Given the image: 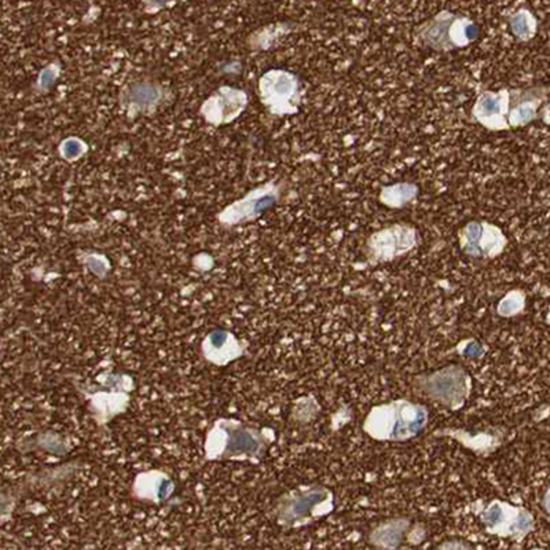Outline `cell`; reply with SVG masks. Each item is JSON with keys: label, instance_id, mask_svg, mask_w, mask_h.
Masks as SVG:
<instances>
[{"label": "cell", "instance_id": "cell-10", "mask_svg": "<svg viewBox=\"0 0 550 550\" xmlns=\"http://www.w3.org/2000/svg\"><path fill=\"white\" fill-rule=\"evenodd\" d=\"M525 306V296L522 291L516 290L509 292L498 304V312L503 317H512L519 314Z\"/></svg>", "mask_w": 550, "mask_h": 550}, {"label": "cell", "instance_id": "cell-14", "mask_svg": "<svg viewBox=\"0 0 550 550\" xmlns=\"http://www.w3.org/2000/svg\"><path fill=\"white\" fill-rule=\"evenodd\" d=\"M547 323L550 325V310L549 312H547Z\"/></svg>", "mask_w": 550, "mask_h": 550}, {"label": "cell", "instance_id": "cell-11", "mask_svg": "<svg viewBox=\"0 0 550 550\" xmlns=\"http://www.w3.org/2000/svg\"><path fill=\"white\" fill-rule=\"evenodd\" d=\"M402 535V525L397 523L384 525L375 533V544L384 547H395L400 541Z\"/></svg>", "mask_w": 550, "mask_h": 550}, {"label": "cell", "instance_id": "cell-9", "mask_svg": "<svg viewBox=\"0 0 550 550\" xmlns=\"http://www.w3.org/2000/svg\"><path fill=\"white\" fill-rule=\"evenodd\" d=\"M509 28L520 42H530L538 32V20L530 10L520 9L509 17Z\"/></svg>", "mask_w": 550, "mask_h": 550}, {"label": "cell", "instance_id": "cell-4", "mask_svg": "<svg viewBox=\"0 0 550 550\" xmlns=\"http://www.w3.org/2000/svg\"><path fill=\"white\" fill-rule=\"evenodd\" d=\"M460 247L465 255L478 259H494L508 247L502 228L484 220L468 222L459 233Z\"/></svg>", "mask_w": 550, "mask_h": 550}, {"label": "cell", "instance_id": "cell-6", "mask_svg": "<svg viewBox=\"0 0 550 550\" xmlns=\"http://www.w3.org/2000/svg\"><path fill=\"white\" fill-rule=\"evenodd\" d=\"M546 86L511 90V109L508 122L511 128L525 127L539 119V111L549 98Z\"/></svg>", "mask_w": 550, "mask_h": 550}, {"label": "cell", "instance_id": "cell-5", "mask_svg": "<svg viewBox=\"0 0 550 550\" xmlns=\"http://www.w3.org/2000/svg\"><path fill=\"white\" fill-rule=\"evenodd\" d=\"M509 109H511V90L483 91L473 103L472 119L492 132L511 130L508 122Z\"/></svg>", "mask_w": 550, "mask_h": 550}, {"label": "cell", "instance_id": "cell-7", "mask_svg": "<svg viewBox=\"0 0 550 550\" xmlns=\"http://www.w3.org/2000/svg\"><path fill=\"white\" fill-rule=\"evenodd\" d=\"M465 375L462 370L457 367H449L437 373L429 380L427 389L429 394L434 395L437 399L445 403H456L461 400L465 395Z\"/></svg>", "mask_w": 550, "mask_h": 550}, {"label": "cell", "instance_id": "cell-13", "mask_svg": "<svg viewBox=\"0 0 550 550\" xmlns=\"http://www.w3.org/2000/svg\"><path fill=\"white\" fill-rule=\"evenodd\" d=\"M544 506L545 509H546V511L550 513V489L547 490L546 494H545Z\"/></svg>", "mask_w": 550, "mask_h": 550}, {"label": "cell", "instance_id": "cell-12", "mask_svg": "<svg viewBox=\"0 0 550 550\" xmlns=\"http://www.w3.org/2000/svg\"><path fill=\"white\" fill-rule=\"evenodd\" d=\"M539 119H541L545 124H550V100H547V102L542 106L541 111H539Z\"/></svg>", "mask_w": 550, "mask_h": 550}, {"label": "cell", "instance_id": "cell-8", "mask_svg": "<svg viewBox=\"0 0 550 550\" xmlns=\"http://www.w3.org/2000/svg\"><path fill=\"white\" fill-rule=\"evenodd\" d=\"M418 186L410 182H397V184L384 186L378 198L380 203L391 209L405 208L411 201H415L418 196Z\"/></svg>", "mask_w": 550, "mask_h": 550}, {"label": "cell", "instance_id": "cell-3", "mask_svg": "<svg viewBox=\"0 0 550 550\" xmlns=\"http://www.w3.org/2000/svg\"><path fill=\"white\" fill-rule=\"evenodd\" d=\"M420 244L415 226L395 223L375 231L366 241L367 260L372 264L386 263L407 255Z\"/></svg>", "mask_w": 550, "mask_h": 550}, {"label": "cell", "instance_id": "cell-1", "mask_svg": "<svg viewBox=\"0 0 550 550\" xmlns=\"http://www.w3.org/2000/svg\"><path fill=\"white\" fill-rule=\"evenodd\" d=\"M427 423L426 408L407 402L381 406L370 413L366 429L378 439H406L415 437Z\"/></svg>", "mask_w": 550, "mask_h": 550}, {"label": "cell", "instance_id": "cell-2", "mask_svg": "<svg viewBox=\"0 0 550 550\" xmlns=\"http://www.w3.org/2000/svg\"><path fill=\"white\" fill-rule=\"evenodd\" d=\"M418 39L435 51L464 48L475 42L479 28L472 20L451 12H439L416 29Z\"/></svg>", "mask_w": 550, "mask_h": 550}]
</instances>
